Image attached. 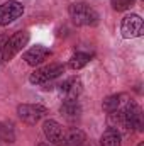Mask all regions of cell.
<instances>
[{
	"instance_id": "obj_1",
	"label": "cell",
	"mask_w": 144,
	"mask_h": 146,
	"mask_svg": "<svg viewBox=\"0 0 144 146\" xmlns=\"http://www.w3.org/2000/svg\"><path fill=\"white\" fill-rule=\"evenodd\" d=\"M70 17H71L73 24L75 26H81V27H93L98 24L100 15L98 12L90 7L85 2H73L70 5Z\"/></svg>"
},
{
	"instance_id": "obj_2",
	"label": "cell",
	"mask_w": 144,
	"mask_h": 146,
	"mask_svg": "<svg viewBox=\"0 0 144 146\" xmlns=\"http://www.w3.org/2000/svg\"><path fill=\"white\" fill-rule=\"evenodd\" d=\"M29 39H31V33H29L27 29L17 31V33H14L10 37H7L5 46H3V61L14 60V58L27 46Z\"/></svg>"
},
{
	"instance_id": "obj_3",
	"label": "cell",
	"mask_w": 144,
	"mask_h": 146,
	"mask_svg": "<svg viewBox=\"0 0 144 146\" xmlns=\"http://www.w3.org/2000/svg\"><path fill=\"white\" fill-rule=\"evenodd\" d=\"M65 65L61 63H49L46 66H41L36 68L34 72L31 73L29 76V82L32 85H48L49 82H53L54 78H58L61 73H65Z\"/></svg>"
},
{
	"instance_id": "obj_4",
	"label": "cell",
	"mask_w": 144,
	"mask_h": 146,
	"mask_svg": "<svg viewBox=\"0 0 144 146\" xmlns=\"http://www.w3.org/2000/svg\"><path fill=\"white\" fill-rule=\"evenodd\" d=\"M48 107L41 106V104H20L17 106V115L22 122L34 126L41 119H44L48 115Z\"/></svg>"
},
{
	"instance_id": "obj_5",
	"label": "cell",
	"mask_w": 144,
	"mask_h": 146,
	"mask_svg": "<svg viewBox=\"0 0 144 146\" xmlns=\"http://www.w3.org/2000/svg\"><path fill=\"white\" fill-rule=\"evenodd\" d=\"M120 34L126 39H134L144 34V24L141 15L137 14H127L120 22Z\"/></svg>"
},
{
	"instance_id": "obj_6",
	"label": "cell",
	"mask_w": 144,
	"mask_h": 146,
	"mask_svg": "<svg viewBox=\"0 0 144 146\" xmlns=\"http://www.w3.org/2000/svg\"><path fill=\"white\" fill-rule=\"evenodd\" d=\"M122 112H124V117H126L127 126H129L131 131H143V126H144L143 109H141V106L137 102L127 99V102L122 107Z\"/></svg>"
},
{
	"instance_id": "obj_7",
	"label": "cell",
	"mask_w": 144,
	"mask_h": 146,
	"mask_svg": "<svg viewBox=\"0 0 144 146\" xmlns=\"http://www.w3.org/2000/svg\"><path fill=\"white\" fill-rule=\"evenodd\" d=\"M24 14V5L17 0H9L0 5V26H7L17 21Z\"/></svg>"
},
{
	"instance_id": "obj_8",
	"label": "cell",
	"mask_w": 144,
	"mask_h": 146,
	"mask_svg": "<svg viewBox=\"0 0 144 146\" xmlns=\"http://www.w3.org/2000/svg\"><path fill=\"white\" fill-rule=\"evenodd\" d=\"M42 133L46 136V139L49 141V145L61 146L63 143V136H65V127L54 121V119H46L42 122Z\"/></svg>"
},
{
	"instance_id": "obj_9",
	"label": "cell",
	"mask_w": 144,
	"mask_h": 146,
	"mask_svg": "<svg viewBox=\"0 0 144 146\" xmlns=\"http://www.w3.org/2000/svg\"><path fill=\"white\" fill-rule=\"evenodd\" d=\"M49 56H51V49H48V48H44V46H32L31 49H27V51L24 53L22 60H24L27 65H31V66H37V65H41L42 61H46Z\"/></svg>"
},
{
	"instance_id": "obj_10",
	"label": "cell",
	"mask_w": 144,
	"mask_h": 146,
	"mask_svg": "<svg viewBox=\"0 0 144 146\" xmlns=\"http://www.w3.org/2000/svg\"><path fill=\"white\" fill-rule=\"evenodd\" d=\"M59 112L68 122H76L81 117V106L78 99H65L59 107Z\"/></svg>"
},
{
	"instance_id": "obj_11",
	"label": "cell",
	"mask_w": 144,
	"mask_h": 146,
	"mask_svg": "<svg viewBox=\"0 0 144 146\" xmlns=\"http://www.w3.org/2000/svg\"><path fill=\"white\" fill-rule=\"evenodd\" d=\"M59 90L65 95V99H78L80 94H81V90H83L81 80L78 76H70V78H66L59 85Z\"/></svg>"
},
{
	"instance_id": "obj_12",
	"label": "cell",
	"mask_w": 144,
	"mask_h": 146,
	"mask_svg": "<svg viewBox=\"0 0 144 146\" xmlns=\"http://www.w3.org/2000/svg\"><path fill=\"white\" fill-rule=\"evenodd\" d=\"M85 141H87V134L80 127H70V129H65L61 146H81Z\"/></svg>"
},
{
	"instance_id": "obj_13",
	"label": "cell",
	"mask_w": 144,
	"mask_h": 146,
	"mask_svg": "<svg viewBox=\"0 0 144 146\" xmlns=\"http://www.w3.org/2000/svg\"><path fill=\"white\" fill-rule=\"evenodd\" d=\"M127 102V95H124V94H114V95H108L104 99V102H102V109L104 112H115V110L122 109L124 107V104Z\"/></svg>"
},
{
	"instance_id": "obj_14",
	"label": "cell",
	"mask_w": 144,
	"mask_h": 146,
	"mask_svg": "<svg viewBox=\"0 0 144 146\" xmlns=\"http://www.w3.org/2000/svg\"><path fill=\"white\" fill-rule=\"evenodd\" d=\"M92 61V54L90 53H83V51H78L75 53L70 61H68V68L70 70H81L85 65H88Z\"/></svg>"
},
{
	"instance_id": "obj_15",
	"label": "cell",
	"mask_w": 144,
	"mask_h": 146,
	"mask_svg": "<svg viewBox=\"0 0 144 146\" xmlns=\"http://www.w3.org/2000/svg\"><path fill=\"white\" fill-rule=\"evenodd\" d=\"M100 145L102 146H122V143H120V134L115 129L107 127L104 131V134L100 136Z\"/></svg>"
},
{
	"instance_id": "obj_16",
	"label": "cell",
	"mask_w": 144,
	"mask_h": 146,
	"mask_svg": "<svg viewBox=\"0 0 144 146\" xmlns=\"http://www.w3.org/2000/svg\"><path fill=\"white\" fill-rule=\"evenodd\" d=\"M0 141L2 143H14L15 133L12 122H0Z\"/></svg>"
},
{
	"instance_id": "obj_17",
	"label": "cell",
	"mask_w": 144,
	"mask_h": 146,
	"mask_svg": "<svg viewBox=\"0 0 144 146\" xmlns=\"http://www.w3.org/2000/svg\"><path fill=\"white\" fill-rule=\"evenodd\" d=\"M136 0H112V9L117 10V12H124V10H129L132 5H134Z\"/></svg>"
},
{
	"instance_id": "obj_18",
	"label": "cell",
	"mask_w": 144,
	"mask_h": 146,
	"mask_svg": "<svg viewBox=\"0 0 144 146\" xmlns=\"http://www.w3.org/2000/svg\"><path fill=\"white\" fill-rule=\"evenodd\" d=\"M5 41H7V36H0V63L3 61V46H5Z\"/></svg>"
},
{
	"instance_id": "obj_19",
	"label": "cell",
	"mask_w": 144,
	"mask_h": 146,
	"mask_svg": "<svg viewBox=\"0 0 144 146\" xmlns=\"http://www.w3.org/2000/svg\"><path fill=\"white\" fill-rule=\"evenodd\" d=\"M37 146H51V145H49V143H39Z\"/></svg>"
},
{
	"instance_id": "obj_20",
	"label": "cell",
	"mask_w": 144,
	"mask_h": 146,
	"mask_svg": "<svg viewBox=\"0 0 144 146\" xmlns=\"http://www.w3.org/2000/svg\"><path fill=\"white\" fill-rule=\"evenodd\" d=\"M137 146H144V143H143V141H141V143H139V145H137Z\"/></svg>"
}]
</instances>
